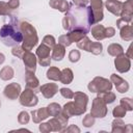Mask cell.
Here are the masks:
<instances>
[{
  "instance_id": "cell-34",
  "label": "cell",
  "mask_w": 133,
  "mask_h": 133,
  "mask_svg": "<svg viewBox=\"0 0 133 133\" xmlns=\"http://www.w3.org/2000/svg\"><path fill=\"white\" fill-rule=\"evenodd\" d=\"M119 105L123 106L126 111H132L133 110V101L131 98H122Z\"/></svg>"
},
{
  "instance_id": "cell-26",
  "label": "cell",
  "mask_w": 133,
  "mask_h": 133,
  "mask_svg": "<svg viewBox=\"0 0 133 133\" xmlns=\"http://www.w3.org/2000/svg\"><path fill=\"white\" fill-rule=\"evenodd\" d=\"M74 79V73L70 68H64L63 70L60 71V77H59V81L63 84H70L72 83Z\"/></svg>"
},
{
  "instance_id": "cell-17",
  "label": "cell",
  "mask_w": 133,
  "mask_h": 133,
  "mask_svg": "<svg viewBox=\"0 0 133 133\" xmlns=\"http://www.w3.org/2000/svg\"><path fill=\"white\" fill-rule=\"evenodd\" d=\"M104 5L109 12H111L115 17H119L122 6H123V2L121 0H106Z\"/></svg>"
},
{
  "instance_id": "cell-25",
  "label": "cell",
  "mask_w": 133,
  "mask_h": 133,
  "mask_svg": "<svg viewBox=\"0 0 133 133\" xmlns=\"http://www.w3.org/2000/svg\"><path fill=\"white\" fill-rule=\"evenodd\" d=\"M49 5L51 8L57 9L60 12H66L70 8V3L66 0H50Z\"/></svg>"
},
{
  "instance_id": "cell-48",
  "label": "cell",
  "mask_w": 133,
  "mask_h": 133,
  "mask_svg": "<svg viewBox=\"0 0 133 133\" xmlns=\"http://www.w3.org/2000/svg\"><path fill=\"white\" fill-rule=\"evenodd\" d=\"M125 133H130V132H132V125L131 124H128V125H126L125 126V131H124Z\"/></svg>"
},
{
  "instance_id": "cell-4",
  "label": "cell",
  "mask_w": 133,
  "mask_h": 133,
  "mask_svg": "<svg viewBox=\"0 0 133 133\" xmlns=\"http://www.w3.org/2000/svg\"><path fill=\"white\" fill-rule=\"evenodd\" d=\"M77 44V47L81 50L89 52L94 55H100L103 51V45L101 42H91L90 38L85 35L82 39H80Z\"/></svg>"
},
{
  "instance_id": "cell-42",
  "label": "cell",
  "mask_w": 133,
  "mask_h": 133,
  "mask_svg": "<svg viewBox=\"0 0 133 133\" xmlns=\"http://www.w3.org/2000/svg\"><path fill=\"white\" fill-rule=\"evenodd\" d=\"M39 124H41V125L38 126V130H39L42 133H49V132L52 131L49 122H47V123H43V122H42V123H39Z\"/></svg>"
},
{
  "instance_id": "cell-32",
  "label": "cell",
  "mask_w": 133,
  "mask_h": 133,
  "mask_svg": "<svg viewBox=\"0 0 133 133\" xmlns=\"http://www.w3.org/2000/svg\"><path fill=\"white\" fill-rule=\"evenodd\" d=\"M61 109L62 107L58 104V103H50L48 106H47V110H48V113L50 116H56L57 114H59L61 112Z\"/></svg>"
},
{
  "instance_id": "cell-7",
  "label": "cell",
  "mask_w": 133,
  "mask_h": 133,
  "mask_svg": "<svg viewBox=\"0 0 133 133\" xmlns=\"http://www.w3.org/2000/svg\"><path fill=\"white\" fill-rule=\"evenodd\" d=\"M107 112H108L107 104L102 99H100L99 97H96L91 103L90 114L95 118H103L107 115Z\"/></svg>"
},
{
  "instance_id": "cell-10",
  "label": "cell",
  "mask_w": 133,
  "mask_h": 133,
  "mask_svg": "<svg viewBox=\"0 0 133 133\" xmlns=\"http://www.w3.org/2000/svg\"><path fill=\"white\" fill-rule=\"evenodd\" d=\"M114 66L118 73H127L131 69V59L125 54L122 53L114 58Z\"/></svg>"
},
{
  "instance_id": "cell-33",
  "label": "cell",
  "mask_w": 133,
  "mask_h": 133,
  "mask_svg": "<svg viewBox=\"0 0 133 133\" xmlns=\"http://www.w3.org/2000/svg\"><path fill=\"white\" fill-rule=\"evenodd\" d=\"M126 113H127L126 109L121 105L115 106L113 108V110H112V115L114 117H117V118H123L124 116H126Z\"/></svg>"
},
{
  "instance_id": "cell-18",
  "label": "cell",
  "mask_w": 133,
  "mask_h": 133,
  "mask_svg": "<svg viewBox=\"0 0 133 133\" xmlns=\"http://www.w3.org/2000/svg\"><path fill=\"white\" fill-rule=\"evenodd\" d=\"M87 33H88V31H87L86 29L78 27V28H75V29L69 31V32L66 33V36H68V38L70 39V42L73 44V43H78V42H79L80 39H82Z\"/></svg>"
},
{
  "instance_id": "cell-15",
  "label": "cell",
  "mask_w": 133,
  "mask_h": 133,
  "mask_svg": "<svg viewBox=\"0 0 133 133\" xmlns=\"http://www.w3.org/2000/svg\"><path fill=\"white\" fill-rule=\"evenodd\" d=\"M133 17V0H127L123 3L122 10L119 14V19L125 23L130 24Z\"/></svg>"
},
{
  "instance_id": "cell-5",
  "label": "cell",
  "mask_w": 133,
  "mask_h": 133,
  "mask_svg": "<svg viewBox=\"0 0 133 133\" xmlns=\"http://www.w3.org/2000/svg\"><path fill=\"white\" fill-rule=\"evenodd\" d=\"M74 106L76 110V116L77 115H82L86 109H87V104H88V96L84 94L83 91H76L74 92Z\"/></svg>"
},
{
  "instance_id": "cell-16",
  "label": "cell",
  "mask_w": 133,
  "mask_h": 133,
  "mask_svg": "<svg viewBox=\"0 0 133 133\" xmlns=\"http://www.w3.org/2000/svg\"><path fill=\"white\" fill-rule=\"evenodd\" d=\"M39 91L42 92L45 99H51L58 92V85L53 82L45 83L39 86Z\"/></svg>"
},
{
  "instance_id": "cell-22",
  "label": "cell",
  "mask_w": 133,
  "mask_h": 133,
  "mask_svg": "<svg viewBox=\"0 0 133 133\" xmlns=\"http://www.w3.org/2000/svg\"><path fill=\"white\" fill-rule=\"evenodd\" d=\"M51 58L55 61H60L64 58L65 55V47L60 44H55V46L51 49Z\"/></svg>"
},
{
  "instance_id": "cell-31",
  "label": "cell",
  "mask_w": 133,
  "mask_h": 133,
  "mask_svg": "<svg viewBox=\"0 0 133 133\" xmlns=\"http://www.w3.org/2000/svg\"><path fill=\"white\" fill-rule=\"evenodd\" d=\"M98 97L100 99H102L106 104H111L115 101V94L112 92L111 90L109 91H103V92H99Z\"/></svg>"
},
{
  "instance_id": "cell-24",
  "label": "cell",
  "mask_w": 133,
  "mask_h": 133,
  "mask_svg": "<svg viewBox=\"0 0 133 133\" xmlns=\"http://www.w3.org/2000/svg\"><path fill=\"white\" fill-rule=\"evenodd\" d=\"M90 32H91L92 37H94L96 41H98V42H101V41H103L104 38H106V37H105V27H104L103 25L99 24V23L92 25V27H91V29H90Z\"/></svg>"
},
{
  "instance_id": "cell-30",
  "label": "cell",
  "mask_w": 133,
  "mask_h": 133,
  "mask_svg": "<svg viewBox=\"0 0 133 133\" xmlns=\"http://www.w3.org/2000/svg\"><path fill=\"white\" fill-rule=\"evenodd\" d=\"M46 77L51 81H59L60 70L57 66H50L46 73Z\"/></svg>"
},
{
  "instance_id": "cell-45",
  "label": "cell",
  "mask_w": 133,
  "mask_h": 133,
  "mask_svg": "<svg viewBox=\"0 0 133 133\" xmlns=\"http://www.w3.org/2000/svg\"><path fill=\"white\" fill-rule=\"evenodd\" d=\"M72 1H73V4L78 7H86L89 2V0H72Z\"/></svg>"
},
{
  "instance_id": "cell-9",
  "label": "cell",
  "mask_w": 133,
  "mask_h": 133,
  "mask_svg": "<svg viewBox=\"0 0 133 133\" xmlns=\"http://www.w3.org/2000/svg\"><path fill=\"white\" fill-rule=\"evenodd\" d=\"M69 116H66L64 113L60 112L59 114H57L56 116H53L50 121H49V124L51 126V129L52 131L54 132H63L64 128L66 127L68 125V122H69Z\"/></svg>"
},
{
  "instance_id": "cell-1",
  "label": "cell",
  "mask_w": 133,
  "mask_h": 133,
  "mask_svg": "<svg viewBox=\"0 0 133 133\" xmlns=\"http://www.w3.org/2000/svg\"><path fill=\"white\" fill-rule=\"evenodd\" d=\"M0 39L7 47H15L22 43L23 36L15 18H12V22L2 25L0 28Z\"/></svg>"
},
{
  "instance_id": "cell-12",
  "label": "cell",
  "mask_w": 133,
  "mask_h": 133,
  "mask_svg": "<svg viewBox=\"0 0 133 133\" xmlns=\"http://www.w3.org/2000/svg\"><path fill=\"white\" fill-rule=\"evenodd\" d=\"M89 3H90L89 6L91 8L92 16H94V23L98 24L104 19V14H103L104 3L102 0H89Z\"/></svg>"
},
{
  "instance_id": "cell-19",
  "label": "cell",
  "mask_w": 133,
  "mask_h": 133,
  "mask_svg": "<svg viewBox=\"0 0 133 133\" xmlns=\"http://www.w3.org/2000/svg\"><path fill=\"white\" fill-rule=\"evenodd\" d=\"M31 117H32V121L33 123L35 124H39L42 123L43 121L47 119L50 115L48 113V110H47V107H42V108H38V109H35V110H32L31 111Z\"/></svg>"
},
{
  "instance_id": "cell-49",
  "label": "cell",
  "mask_w": 133,
  "mask_h": 133,
  "mask_svg": "<svg viewBox=\"0 0 133 133\" xmlns=\"http://www.w3.org/2000/svg\"><path fill=\"white\" fill-rule=\"evenodd\" d=\"M4 61H5V56H4V54H3V53H1V52H0V64H2Z\"/></svg>"
},
{
  "instance_id": "cell-29",
  "label": "cell",
  "mask_w": 133,
  "mask_h": 133,
  "mask_svg": "<svg viewBox=\"0 0 133 133\" xmlns=\"http://www.w3.org/2000/svg\"><path fill=\"white\" fill-rule=\"evenodd\" d=\"M107 52L110 56H117L122 53H124V48L122 45L116 44V43H112L107 47Z\"/></svg>"
},
{
  "instance_id": "cell-6",
  "label": "cell",
  "mask_w": 133,
  "mask_h": 133,
  "mask_svg": "<svg viewBox=\"0 0 133 133\" xmlns=\"http://www.w3.org/2000/svg\"><path fill=\"white\" fill-rule=\"evenodd\" d=\"M19 101L22 106L25 107H34L38 103V98L33 89L26 87L23 91H21L19 96Z\"/></svg>"
},
{
  "instance_id": "cell-40",
  "label": "cell",
  "mask_w": 133,
  "mask_h": 133,
  "mask_svg": "<svg viewBox=\"0 0 133 133\" xmlns=\"http://www.w3.org/2000/svg\"><path fill=\"white\" fill-rule=\"evenodd\" d=\"M0 16H10V9L7 2L0 1Z\"/></svg>"
},
{
  "instance_id": "cell-3",
  "label": "cell",
  "mask_w": 133,
  "mask_h": 133,
  "mask_svg": "<svg viewBox=\"0 0 133 133\" xmlns=\"http://www.w3.org/2000/svg\"><path fill=\"white\" fill-rule=\"evenodd\" d=\"M87 88L91 92H103V91H109L112 89V83L110 80L104 77L97 76L95 77L87 85Z\"/></svg>"
},
{
  "instance_id": "cell-27",
  "label": "cell",
  "mask_w": 133,
  "mask_h": 133,
  "mask_svg": "<svg viewBox=\"0 0 133 133\" xmlns=\"http://www.w3.org/2000/svg\"><path fill=\"white\" fill-rule=\"evenodd\" d=\"M125 123L122 118L114 117V119L111 123V132L112 133H124L125 131Z\"/></svg>"
},
{
  "instance_id": "cell-37",
  "label": "cell",
  "mask_w": 133,
  "mask_h": 133,
  "mask_svg": "<svg viewBox=\"0 0 133 133\" xmlns=\"http://www.w3.org/2000/svg\"><path fill=\"white\" fill-rule=\"evenodd\" d=\"M95 122H96V118H95L90 113H88V114H86V115L83 117V119H82V125H83L85 128H90V127H92V126L95 125Z\"/></svg>"
},
{
  "instance_id": "cell-38",
  "label": "cell",
  "mask_w": 133,
  "mask_h": 133,
  "mask_svg": "<svg viewBox=\"0 0 133 133\" xmlns=\"http://www.w3.org/2000/svg\"><path fill=\"white\" fill-rule=\"evenodd\" d=\"M42 43H43V44H45L46 46H48V47H50V48L52 49V48L55 46V44H56V39H55V37H54L53 35L48 34V35L44 36V38H43Z\"/></svg>"
},
{
  "instance_id": "cell-43",
  "label": "cell",
  "mask_w": 133,
  "mask_h": 133,
  "mask_svg": "<svg viewBox=\"0 0 133 133\" xmlns=\"http://www.w3.org/2000/svg\"><path fill=\"white\" fill-rule=\"evenodd\" d=\"M63 132H68V133H70V132H73V133H79V132H80V128L77 127L76 125H70L69 127H65V128H64Z\"/></svg>"
},
{
  "instance_id": "cell-20",
  "label": "cell",
  "mask_w": 133,
  "mask_h": 133,
  "mask_svg": "<svg viewBox=\"0 0 133 133\" xmlns=\"http://www.w3.org/2000/svg\"><path fill=\"white\" fill-rule=\"evenodd\" d=\"M62 27L64 30L66 31H71L75 28H77V23L76 20L74 18V16L68 10L64 15V17L62 18Z\"/></svg>"
},
{
  "instance_id": "cell-2",
  "label": "cell",
  "mask_w": 133,
  "mask_h": 133,
  "mask_svg": "<svg viewBox=\"0 0 133 133\" xmlns=\"http://www.w3.org/2000/svg\"><path fill=\"white\" fill-rule=\"evenodd\" d=\"M19 28L23 36L21 46L23 47L24 50L31 51L38 44V35L35 27L26 21H22L19 24Z\"/></svg>"
},
{
  "instance_id": "cell-14",
  "label": "cell",
  "mask_w": 133,
  "mask_h": 133,
  "mask_svg": "<svg viewBox=\"0 0 133 133\" xmlns=\"http://www.w3.org/2000/svg\"><path fill=\"white\" fill-rule=\"evenodd\" d=\"M22 91V87L19 83L17 82H12L7 84L4 89H3V95L5 96V98H7L8 100H17L20 96Z\"/></svg>"
},
{
  "instance_id": "cell-21",
  "label": "cell",
  "mask_w": 133,
  "mask_h": 133,
  "mask_svg": "<svg viewBox=\"0 0 133 133\" xmlns=\"http://www.w3.org/2000/svg\"><path fill=\"white\" fill-rule=\"evenodd\" d=\"M119 29V36L123 41L125 42H131L133 39V27L130 24H124L121 27H118Z\"/></svg>"
},
{
  "instance_id": "cell-8",
  "label": "cell",
  "mask_w": 133,
  "mask_h": 133,
  "mask_svg": "<svg viewBox=\"0 0 133 133\" xmlns=\"http://www.w3.org/2000/svg\"><path fill=\"white\" fill-rule=\"evenodd\" d=\"M50 52H51V48L46 46L45 44H41L35 52L36 58H37V62L42 65V66H49L51 64V56H50Z\"/></svg>"
},
{
  "instance_id": "cell-46",
  "label": "cell",
  "mask_w": 133,
  "mask_h": 133,
  "mask_svg": "<svg viewBox=\"0 0 133 133\" xmlns=\"http://www.w3.org/2000/svg\"><path fill=\"white\" fill-rule=\"evenodd\" d=\"M7 4L9 9H16L20 6V0H8Z\"/></svg>"
},
{
  "instance_id": "cell-28",
  "label": "cell",
  "mask_w": 133,
  "mask_h": 133,
  "mask_svg": "<svg viewBox=\"0 0 133 133\" xmlns=\"http://www.w3.org/2000/svg\"><path fill=\"white\" fill-rule=\"evenodd\" d=\"M15 77V71L10 65H5L0 71V78L4 81H8Z\"/></svg>"
},
{
  "instance_id": "cell-11",
  "label": "cell",
  "mask_w": 133,
  "mask_h": 133,
  "mask_svg": "<svg viewBox=\"0 0 133 133\" xmlns=\"http://www.w3.org/2000/svg\"><path fill=\"white\" fill-rule=\"evenodd\" d=\"M26 72H32L35 73L36 71V63H37V58L36 55L33 54L31 51H25L21 57Z\"/></svg>"
},
{
  "instance_id": "cell-13",
  "label": "cell",
  "mask_w": 133,
  "mask_h": 133,
  "mask_svg": "<svg viewBox=\"0 0 133 133\" xmlns=\"http://www.w3.org/2000/svg\"><path fill=\"white\" fill-rule=\"evenodd\" d=\"M109 80H110L111 83L114 85L116 91H118L119 94H125V92H127V91L129 90V88H130V85H129L128 81L125 80L124 78H122L121 76L116 75V74H111Z\"/></svg>"
},
{
  "instance_id": "cell-23",
  "label": "cell",
  "mask_w": 133,
  "mask_h": 133,
  "mask_svg": "<svg viewBox=\"0 0 133 133\" xmlns=\"http://www.w3.org/2000/svg\"><path fill=\"white\" fill-rule=\"evenodd\" d=\"M25 81H26V87L31 88L35 90L39 87V80L32 72H26L25 73Z\"/></svg>"
},
{
  "instance_id": "cell-50",
  "label": "cell",
  "mask_w": 133,
  "mask_h": 133,
  "mask_svg": "<svg viewBox=\"0 0 133 133\" xmlns=\"http://www.w3.org/2000/svg\"><path fill=\"white\" fill-rule=\"evenodd\" d=\"M0 106H1V102H0Z\"/></svg>"
},
{
  "instance_id": "cell-41",
  "label": "cell",
  "mask_w": 133,
  "mask_h": 133,
  "mask_svg": "<svg viewBox=\"0 0 133 133\" xmlns=\"http://www.w3.org/2000/svg\"><path fill=\"white\" fill-rule=\"evenodd\" d=\"M26 50H24L23 49V47L22 46H15V47H12V50H11V54L14 55V56H16V57H18V58H21L22 57V55H23V53L25 52Z\"/></svg>"
},
{
  "instance_id": "cell-47",
  "label": "cell",
  "mask_w": 133,
  "mask_h": 133,
  "mask_svg": "<svg viewBox=\"0 0 133 133\" xmlns=\"http://www.w3.org/2000/svg\"><path fill=\"white\" fill-rule=\"evenodd\" d=\"M132 48H133V45L131 44V45L129 46V48H128L127 52L125 53V54H126V55H127V56H128L130 59H131V58H133V54H132Z\"/></svg>"
},
{
  "instance_id": "cell-35",
  "label": "cell",
  "mask_w": 133,
  "mask_h": 133,
  "mask_svg": "<svg viewBox=\"0 0 133 133\" xmlns=\"http://www.w3.org/2000/svg\"><path fill=\"white\" fill-rule=\"evenodd\" d=\"M30 121V114L27 111H21L18 115V122L21 125H27Z\"/></svg>"
},
{
  "instance_id": "cell-44",
  "label": "cell",
  "mask_w": 133,
  "mask_h": 133,
  "mask_svg": "<svg viewBox=\"0 0 133 133\" xmlns=\"http://www.w3.org/2000/svg\"><path fill=\"white\" fill-rule=\"evenodd\" d=\"M115 35V29L113 27H105V37L110 38Z\"/></svg>"
},
{
  "instance_id": "cell-39",
  "label": "cell",
  "mask_w": 133,
  "mask_h": 133,
  "mask_svg": "<svg viewBox=\"0 0 133 133\" xmlns=\"http://www.w3.org/2000/svg\"><path fill=\"white\" fill-rule=\"evenodd\" d=\"M59 92H60V95H61L63 98L68 99V100L73 99V97H74V91H73L71 88L62 87V88H60V89H59Z\"/></svg>"
},
{
  "instance_id": "cell-36",
  "label": "cell",
  "mask_w": 133,
  "mask_h": 133,
  "mask_svg": "<svg viewBox=\"0 0 133 133\" xmlns=\"http://www.w3.org/2000/svg\"><path fill=\"white\" fill-rule=\"evenodd\" d=\"M80 58H81V53H80L79 50L73 49V50L70 51V53H69V60L71 62H73V63L78 62L80 60Z\"/></svg>"
}]
</instances>
